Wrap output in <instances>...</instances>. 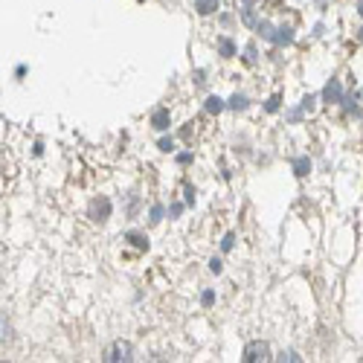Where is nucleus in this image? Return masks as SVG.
Wrapping results in <instances>:
<instances>
[{
  "mask_svg": "<svg viewBox=\"0 0 363 363\" xmlns=\"http://www.w3.org/2000/svg\"><path fill=\"white\" fill-rule=\"evenodd\" d=\"M270 357V349H267V343H250L247 349H245V360L247 363H256V360H267Z\"/></svg>",
  "mask_w": 363,
  "mask_h": 363,
  "instance_id": "obj_1",
  "label": "nucleus"
},
{
  "mask_svg": "<svg viewBox=\"0 0 363 363\" xmlns=\"http://www.w3.org/2000/svg\"><path fill=\"white\" fill-rule=\"evenodd\" d=\"M105 360H134V357H131V346H128V343H113V346L105 352Z\"/></svg>",
  "mask_w": 363,
  "mask_h": 363,
  "instance_id": "obj_2",
  "label": "nucleus"
},
{
  "mask_svg": "<svg viewBox=\"0 0 363 363\" xmlns=\"http://www.w3.org/2000/svg\"><path fill=\"white\" fill-rule=\"evenodd\" d=\"M323 96H325L328 102H337V99H340V82L331 79V82L325 84V94H323Z\"/></svg>",
  "mask_w": 363,
  "mask_h": 363,
  "instance_id": "obj_3",
  "label": "nucleus"
},
{
  "mask_svg": "<svg viewBox=\"0 0 363 363\" xmlns=\"http://www.w3.org/2000/svg\"><path fill=\"white\" fill-rule=\"evenodd\" d=\"M108 213H111V203H108L105 198H102V201H94V216H99V221H105Z\"/></svg>",
  "mask_w": 363,
  "mask_h": 363,
  "instance_id": "obj_4",
  "label": "nucleus"
},
{
  "mask_svg": "<svg viewBox=\"0 0 363 363\" xmlns=\"http://www.w3.org/2000/svg\"><path fill=\"white\" fill-rule=\"evenodd\" d=\"M166 123H169V113H166V111H157V113H155V128H160V131H163V128H166Z\"/></svg>",
  "mask_w": 363,
  "mask_h": 363,
  "instance_id": "obj_5",
  "label": "nucleus"
},
{
  "mask_svg": "<svg viewBox=\"0 0 363 363\" xmlns=\"http://www.w3.org/2000/svg\"><path fill=\"white\" fill-rule=\"evenodd\" d=\"M128 238H131V241H134V247H140V250H145V247H148V241H145V238H143V235H140V233H131V235H128Z\"/></svg>",
  "mask_w": 363,
  "mask_h": 363,
  "instance_id": "obj_6",
  "label": "nucleus"
},
{
  "mask_svg": "<svg viewBox=\"0 0 363 363\" xmlns=\"http://www.w3.org/2000/svg\"><path fill=\"white\" fill-rule=\"evenodd\" d=\"M216 0H198V12H213Z\"/></svg>",
  "mask_w": 363,
  "mask_h": 363,
  "instance_id": "obj_7",
  "label": "nucleus"
},
{
  "mask_svg": "<svg viewBox=\"0 0 363 363\" xmlns=\"http://www.w3.org/2000/svg\"><path fill=\"white\" fill-rule=\"evenodd\" d=\"M206 108L213 111V113H218V111H221V99H209V102H206Z\"/></svg>",
  "mask_w": 363,
  "mask_h": 363,
  "instance_id": "obj_8",
  "label": "nucleus"
},
{
  "mask_svg": "<svg viewBox=\"0 0 363 363\" xmlns=\"http://www.w3.org/2000/svg\"><path fill=\"white\" fill-rule=\"evenodd\" d=\"M230 105H233V108H245V105H247V102H245V99H241V96H235V99H233V102H230Z\"/></svg>",
  "mask_w": 363,
  "mask_h": 363,
  "instance_id": "obj_9",
  "label": "nucleus"
},
{
  "mask_svg": "<svg viewBox=\"0 0 363 363\" xmlns=\"http://www.w3.org/2000/svg\"><path fill=\"white\" fill-rule=\"evenodd\" d=\"M221 52H227V55H230V52H233V44H230V41H221Z\"/></svg>",
  "mask_w": 363,
  "mask_h": 363,
  "instance_id": "obj_10",
  "label": "nucleus"
},
{
  "mask_svg": "<svg viewBox=\"0 0 363 363\" xmlns=\"http://www.w3.org/2000/svg\"><path fill=\"white\" fill-rule=\"evenodd\" d=\"M357 12H360V15H363V0H360V4H357Z\"/></svg>",
  "mask_w": 363,
  "mask_h": 363,
  "instance_id": "obj_11",
  "label": "nucleus"
},
{
  "mask_svg": "<svg viewBox=\"0 0 363 363\" xmlns=\"http://www.w3.org/2000/svg\"><path fill=\"white\" fill-rule=\"evenodd\" d=\"M360 41H363V29H360Z\"/></svg>",
  "mask_w": 363,
  "mask_h": 363,
  "instance_id": "obj_12",
  "label": "nucleus"
},
{
  "mask_svg": "<svg viewBox=\"0 0 363 363\" xmlns=\"http://www.w3.org/2000/svg\"><path fill=\"white\" fill-rule=\"evenodd\" d=\"M245 4H253V0H245Z\"/></svg>",
  "mask_w": 363,
  "mask_h": 363,
  "instance_id": "obj_13",
  "label": "nucleus"
}]
</instances>
